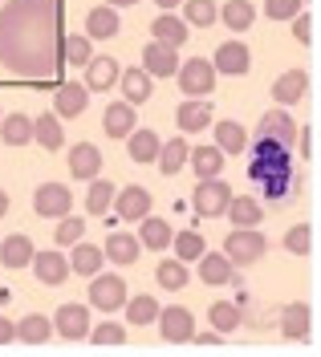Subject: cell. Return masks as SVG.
I'll list each match as a JSON object with an SVG mask.
<instances>
[{"mask_svg":"<svg viewBox=\"0 0 321 357\" xmlns=\"http://www.w3.org/2000/svg\"><path fill=\"white\" fill-rule=\"evenodd\" d=\"M309 333H313V309H309L305 301L285 305V312H281V337H289V341H305Z\"/></svg>","mask_w":321,"mask_h":357,"instance_id":"obj_15","label":"cell"},{"mask_svg":"<svg viewBox=\"0 0 321 357\" xmlns=\"http://www.w3.org/2000/svg\"><path fill=\"white\" fill-rule=\"evenodd\" d=\"M228 199H232V187L228 183H220V175H216V178H200V183H195L191 207H195L200 220H220L224 207H228Z\"/></svg>","mask_w":321,"mask_h":357,"instance_id":"obj_4","label":"cell"},{"mask_svg":"<svg viewBox=\"0 0 321 357\" xmlns=\"http://www.w3.org/2000/svg\"><path fill=\"white\" fill-rule=\"evenodd\" d=\"M90 106V89L82 86V82H66V86L53 93V110L57 118H82Z\"/></svg>","mask_w":321,"mask_h":357,"instance_id":"obj_17","label":"cell"},{"mask_svg":"<svg viewBox=\"0 0 321 357\" xmlns=\"http://www.w3.org/2000/svg\"><path fill=\"white\" fill-rule=\"evenodd\" d=\"M175 126L184 134H200L211 126V102L207 98H191V102H184L179 110H175Z\"/></svg>","mask_w":321,"mask_h":357,"instance_id":"obj_18","label":"cell"},{"mask_svg":"<svg viewBox=\"0 0 321 357\" xmlns=\"http://www.w3.org/2000/svg\"><path fill=\"white\" fill-rule=\"evenodd\" d=\"M171 248H175V252H179V260H200V256H204V236H200V231H195V227H187V231H179V236H171Z\"/></svg>","mask_w":321,"mask_h":357,"instance_id":"obj_44","label":"cell"},{"mask_svg":"<svg viewBox=\"0 0 321 357\" xmlns=\"http://www.w3.org/2000/svg\"><path fill=\"white\" fill-rule=\"evenodd\" d=\"M126 151H130V158L135 162H155V155H159V134L155 130H130L126 134Z\"/></svg>","mask_w":321,"mask_h":357,"instance_id":"obj_33","label":"cell"},{"mask_svg":"<svg viewBox=\"0 0 321 357\" xmlns=\"http://www.w3.org/2000/svg\"><path fill=\"white\" fill-rule=\"evenodd\" d=\"M297 155L305 158V162H313V155H318V130L313 126H305V130H297Z\"/></svg>","mask_w":321,"mask_h":357,"instance_id":"obj_52","label":"cell"},{"mask_svg":"<svg viewBox=\"0 0 321 357\" xmlns=\"http://www.w3.org/2000/svg\"><path fill=\"white\" fill-rule=\"evenodd\" d=\"M33 142L45 146V151H61L66 142V130H61V118H33Z\"/></svg>","mask_w":321,"mask_h":357,"instance_id":"obj_35","label":"cell"},{"mask_svg":"<svg viewBox=\"0 0 321 357\" xmlns=\"http://www.w3.org/2000/svg\"><path fill=\"white\" fill-rule=\"evenodd\" d=\"M118 29H122V21H118L114 4L90 8V17H86V37H90V41H110V37H118Z\"/></svg>","mask_w":321,"mask_h":357,"instance_id":"obj_19","label":"cell"},{"mask_svg":"<svg viewBox=\"0 0 321 357\" xmlns=\"http://www.w3.org/2000/svg\"><path fill=\"white\" fill-rule=\"evenodd\" d=\"M69 207H73V195H69V187H61V183H41L33 191V211L41 220H61V215H69Z\"/></svg>","mask_w":321,"mask_h":357,"instance_id":"obj_8","label":"cell"},{"mask_svg":"<svg viewBox=\"0 0 321 357\" xmlns=\"http://www.w3.org/2000/svg\"><path fill=\"white\" fill-rule=\"evenodd\" d=\"M200 280L204 284H232L236 280V268L224 252H204L200 256Z\"/></svg>","mask_w":321,"mask_h":357,"instance_id":"obj_27","label":"cell"},{"mask_svg":"<svg viewBox=\"0 0 321 357\" xmlns=\"http://www.w3.org/2000/svg\"><path fill=\"white\" fill-rule=\"evenodd\" d=\"M253 138H273V142H281V146H289V151H293L297 122H293L285 110H269L260 122H256V134H253Z\"/></svg>","mask_w":321,"mask_h":357,"instance_id":"obj_13","label":"cell"},{"mask_svg":"<svg viewBox=\"0 0 321 357\" xmlns=\"http://www.w3.org/2000/svg\"><path fill=\"white\" fill-rule=\"evenodd\" d=\"M126 321L130 325H151L155 317H159V301L155 296H126Z\"/></svg>","mask_w":321,"mask_h":357,"instance_id":"obj_42","label":"cell"},{"mask_svg":"<svg viewBox=\"0 0 321 357\" xmlns=\"http://www.w3.org/2000/svg\"><path fill=\"white\" fill-rule=\"evenodd\" d=\"M82 69H86V89H90V93H106V89H114L118 73H122V66H118L110 53H94Z\"/></svg>","mask_w":321,"mask_h":357,"instance_id":"obj_9","label":"cell"},{"mask_svg":"<svg viewBox=\"0 0 321 357\" xmlns=\"http://www.w3.org/2000/svg\"><path fill=\"white\" fill-rule=\"evenodd\" d=\"M159 8H175V4H184V0H155Z\"/></svg>","mask_w":321,"mask_h":357,"instance_id":"obj_56","label":"cell"},{"mask_svg":"<svg viewBox=\"0 0 321 357\" xmlns=\"http://www.w3.org/2000/svg\"><path fill=\"white\" fill-rule=\"evenodd\" d=\"M207 317H211V329H216V333H232V329H240V309H236L232 301H216Z\"/></svg>","mask_w":321,"mask_h":357,"instance_id":"obj_47","label":"cell"},{"mask_svg":"<svg viewBox=\"0 0 321 357\" xmlns=\"http://www.w3.org/2000/svg\"><path fill=\"white\" fill-rule=\"evenodd\" d=\"M171 223L159 220V215H142L138 220V244L147 248V252H163V248H171Z\"/></svg>","mask_w":321,"mask_h":357,"instance_id":"obj_23","label":"cell"},{"mask_svg":"<svg viewBox=\"0 0 321 357\" xmlns=\"http://www.w3.org/2000/svg\"><path fill=\"white\" fill-rule=\"evenodd\" d=\"M69 175L73 178H98L102 175V151L94 142H77L69 151Z\"/></svg>","mask_w":321,"mask_h":357,"instance_id":"obj_20","label":"cell"},{"mask_svg":"<svg viewBox=\"0 0 321 357\" xmlns=\"http://www.w3.org/2000/svg\"><path fill=\"white\" fill-rule=\"evenodd\" d=\"M313 244H318V236H313V227H309V223H297V227H289V231H285V248H289L293 256H309Z\"/></svg>","mask_w":321,"mask_h":357,"instance_id":"obj_48","label":"cell"},{"mask_svg":"<svg viewBox=\"0 0 321 357\" xmlns=\"http://www.w3.org/2000/svg\"><path fill=\"white\" fill-rule=\"evenodd\" d=\"M191 341H195L200 349H211V354L224 349V333H216V329H211V333H191Z\"/></svg>","mask_w":321,"mask_h":357,"instance_id":"obj_53","label":"cell"},{"mask_svg":"<svg viewBox=\"0 0 321 357\" xmlns=\"http://www.w3.org/2000/svg\"><path fill=\"white\" fill-rule=\"evenodd\" d=\"M244 155H248V178L253 183H264V178H273V175H289L293 171L289 146H281L273 138H248Z\"/></svg>","mask_w":321,"mask_h":357,"instance_id":"obj_2","label":"cell"},{"mask_svg":"<svg viewBox=\"0 0 321 357\" xmlns=\"http://www.w3.org/2000/svg\"><path fill=\"white\" fill-rule=\"evenodd\" d=\"M106 4H114V8H126V4H138V0H106Z\"/></svg>","mask_w":321,"mask_h":357,"instance_id":"obj_57","label":"cell"},{"mask_svg":"<svg viewBox=\"0 0 321 357\" xmlns=\"http://www.w3.org/2000/svg\"><path fill=\"white\" fill-rule=\"evenodd\" d=\"M33 252H37V248H33V240L13 231L8 240H0V264L8 268V272H17V268H24L29 260H33Z\"/></svg>","mask_w":321,"mask_h":357,"instance_id":"obj_30","label":"cell"},{"mask_svg":"<svg viewBox=\"0 0 321 357\" xmlns=\"http://www.w3.org/2000/svg\"><path fill=\"white\" fill-rule=\"evenodd\" d=\"M224 151L220 146H191L187 151V162H191V171H195V178H216L220 171H224Z\"/></svg>","mask_w":321,"mask_h":357,"instance_id":"obj_28","label":"cell"},{"mask_svg":"<svg viewBox=\"0 0 321 357\" xmlns=\"http://www.w3.org/2000/svg\"><path fill=\"white\" fill-rule=\"evenodd\" d=\"M175 73H179V89H184L187 98H207V93L216 89V69H211V61H204V57L184 61Z\"/></svg>","mask_w":321,"mask_h":357,"instance_id":"obj_7","label":"cell"},{"mask_svg":"<svg viewBox=\"0 0 321 357\" xmlns=\"http://www.w3.org/2000/svg\"><path fill=\"white\" fill-rule=\"evenodd\" d=\"M187 146L184 138H171V142H159V155H155V162H159L163 175H179V167L187 162Z\"/></svg>","mask_w":321,"mask_h":357,"instance_id":"obj_37","label":"cell"},{"mask_svg":"<svg viewBox=\"0 0 321 357\" xmlns=\"http://www.w3.org/2000/svg\"><path fill=\"white\" fill-rule=\"evenodd\" d=\"M216 146H220L224 155H244L248 134H244L240 122H216Z\"/></svg>","mask_w":321,"mask_h":357,"instance_id":"obj_38","label":"cell"},{"mask_svg":"<svg viewBox=\"0 0 321 357\" xmlns=\"http://www.w3.org/2000/svg\"><path fill=\"white\" fill-rule=\"evenodd\" d=\"M33 272H37V280L41 284H49V289H57V284H66L69 276V260L61 256V252H53V248H41V252H33Z\"/></svg>","mask_w":321,"mask_h":357,"instance_id":"obj_11","label":"cell"},{"mask_svg":"<svg viewBox=\"0 0 321 357\" xmlns=\"http://www.w3.org/2000/svg\"><path fill=\"white\" fill-rule=\"evenodd\" d=\"M184 21L195 29H211L220 21V4L216 0H184Z\"/></svg>","mask_w":321,"mask_h":357,"instance_id":"obj_39","label":"cell"},{"mask_svg":"<svg viewBox=\"0 0 321 357\" xmlns=\"http://www.w3.org/2000/svg\"><path fill=\"white\" fill-rule=\"evenodd\" d=\"M305 86H309V73H305V69H289V73H281V77L273 82L276 106H293V102H301V98H305Z\"/></svg>","mask_w":321,"mask_h":357,"instance_id":"obj_26","label":"cell"},{"mask_svg":"<svg viewBox=\"0 0 321 357\" xmlns=\"http://www.w3.org/2000/svg\"><path fill=\"white\" fill-rule=\"evenodd\" d=\"M126 280L122 276H114V272H94L90 276V305L102 312H118L122 305H126Z\"/></svg>","mask_w":321,"mask_h":357,"instance_id":"obj_5","label":"cell"},{"mask_svg":"<svg viewBox=\"0 0 321 357\" xmlns=\"http://www.w3.org/2000/svg\"><path fill=\"white\" fill-rule=\"evenodd\" d=\"M53 333L66 337V341H82L90 333V309L86 305H61L53 317Z\"/></svg>","mask_w":321,"mask_h":357,"instance_id":"obj_12","label":"cell"},{"mask_svg":"<svg viewBox=\"0 0 321 357\" xmlns=\"http://www.w3.org/2000/svg\"><path fill=\"white\" fill-rule=\"evenodd\" d=\"M73 252H69V272H77V276H94V272H102V264H106V256H102V248L86 244V236L77 240V244H69Z\"/></svg>","mask_w":321,"mask_h":357,"instance_id":"obj_24","label":"cell"},{"mask_svg":"<svg viewBox=\"0 0 321 357\" xmlns=\"http://www.w3.org/2000/svg\"><path fill=\"white\" fill-rule=\"evenodd\" d=\"M4 215H8V195L0 191V220H4Z\"/></svg>","mask_w":321,"mask_h":357,"instance_id":"obj_55","label":"cell"},{"mask_svg":"<svg viewBox=\"0 0 321 357\" xmlns=\"http://www.w3.org/2000/svg\"><path fill=\"white\" fill-rule=\"evenodd\" d=\"M293 37H297L301 45H313V37H318L313 13H297V17H293Z\"/></svg>","mask_w":321,"mask_h":357,"instance_id":"obj_51","label":"cell"},{"mask_svg":"<svg viewBox=\"0 0 321 357\" xmlns=\"http://www.w3.org/2000/svg\"><path fill=\"white\" fill-rule=\"evenodd\" d=\"M49 333H53V321L41 317V312H29V317L17 321V341H24V345H45Z\"/></svg>","mask_w":321,"mask_h":357,"instance_id":"obj_31","label":"cell"},{"mask_svg":"<svg viewBox=\"0 0 321 357\" xmlns=\"http://www.w3.org/2000/svg\"><path fill=\"white\" fill-rule=\"evenodd\" d=\"M110 203H114V220H135V223L142 215H151V207H155L147 187H122Z\"/></svg>","mask_w":321,"mask_h":357,"instance_id":"obj_10","label":"cell"},{"mask_svg":"<svg viewBox=\"0 0 321 357\" xmlns=\"http://www.w3.org/2000/svg\"><path fill=\"white\" fill-rule=\"evenodd\" d=\"M155 280H159L163 289H171V292H179L191 280V272H187L184 260H163L159 268H155Z\"/></svg>","mask_w":321,"mask_h":357,"instance_id":"obj_43","label":"cell"},{"mask_svg":"<svg viewBox=\"0 0 321 357\" xmlns=\"http://www.w3.org/2000/svg\"><path fill=\"white\" fill-rule=\"evenodd\" d=\"M86 337L94 341V349H122V345H126V329H122L118 321H106V325H98V329L90 325Z\"/></svg>","mask_w":321,"mask_h":357,"instance_id":"obj_41","label":"cell"},{"mask_svg":"<svg viewBox=\"0 0 321 357\" xmlns=\"http://www.w3.org/2000/svg\"><path fill=\"white\" fill-rule=\"evenodd\" d=\"M0 138L8 142V146H24V142H33V118H24V114H0Z\"/></svg>","mask_w":321,"mask_h":357,"instance_id":"obj_34","label":"cell"},{"mask_svg":"<svg viewBox=\"0 0 321 357\" xmlns=\"http://www.w3.org/2000/svg\"><path fill=\"white\" fill-rule=\"evenodd\" d=\"M13 341H17V321L0 317V345H13Z\"/></svg>","mask_w":321,"mask_h":357,"instance_id":"obj_54","label":"cell"},{"mask_svg":"<svg viewBox=\"0 0 321 357\" xmlns=\"http://www.w3.org/2000/svg\"><path fill=\"white\" fill-rule=\"evenodd\" d=\"M138 252H142V244H138V236H130V231H110V240L102 244V256L110 264H135Z\"/></svg>","mask_w":321,"mask_h":357,"instance_id":"obj_25","label":"cell"},{"mask_svg":"<svg viewBox=\"0 0 321 357\" xmlns=\"http://www.w3.org/2000/svg\"><path fill=\"white\" fill-rule=\"evenodd\" d=\"M102 126H106V134H110V138H126V134L138 126L135 106H130V102H110V106H106V114H102Z\"/></svg>","mask_w":321,"mask_h":357,"instance_id":"obj_29","label":"cell"},{"mask_svg":"<svg viewBox=\"0 0 321 357\" xmlns=\"http://www.w3.org/2000/svg\"><path fill=\"white\" fill-rule=\"evenodd\" d=\"M187 33H191V24L179 21V17H171V13H163V17L151 21V41H163V45H171V49H184Z\"/></svg>","mask_w":321,"mask_h":357,"instance_id":"obj_22","label":"cell"},{"mask_svg":"<svg viewBox=\"0 0 321 357\" xmlns=\"http://www.w3.org/2000/svg\"><path fill=\"white\" fill-rule=\"evenodd\" d=\"M248 66H253V57H248V49L240 41H224L216 49V57H211V69L224 73V77H240V73H248Z\"/></svg>","mask_w":321,"mask_h":357,"instance_id":"obj_14","label":"cell"},{"mask_svg":"<svg viewBox=\"0 0 321 357\" xmlns=\"http://www.w3.org/2000/svg\"><path fill=\"white\" fill-rule=\"evenodd\" d=\"M61 4L4 0L0 8V66L17 77L45 82L61 66Z\"/></svg>","mask_w":321,"mask_h":357,"instance_id":"obj_1","label":"cell"},{"mask_svg":"<svg viewBox=\"0 0 321 357\" xmlns=\"http://www.w3.org/2000/svg\"><path fill=\"white\" fill-rule=\"evenodd\" d=\"M94 57V45H90V37H61V61L66 66H86Z\"/></svg>","mask_w":321,"mask_h":357,"instance_id":"obj_45","label":"cell"},{"mask_svg":"<svg viewBox=\"0 0 321 357\" xmlns=\"http://www.w3.org/2000/svg\"><path fill=\"white\" fill-rule=\"evenodd\" d=\"M260 195L269 203H289L293 195H297V175L289 171V175H273V178H264L260 183Z\"/></svg>","mask_w":321,"mask_h":357,"instance_id":"obj_40","label":"cell"},{"mask_svg":"<svg viewBox=\"0 0 321 357\" xmlns=\"http://www.w3.org/2000/svg\"><path fill=\"white\" fill-rule=\"evenodd\" d=\"M159 333L167 345H187L191 333H195V312L184 309V305H171V309H159Z\"/></svg>","mask_w":321,"mask_h":357,"instance_id":"obj_6","label":"cell"},{"mask_svg":"<svg viewBox=\"0 0 321 357\" xmlns=\"http://www.w3.org/2000/svg\"><path fill=\"white\" fill-rule=\"evenodd\" d=\"M220 21L228 24L232 33H244V29L256 21V8L248 0H224V4H220Z\"/></svg>","mask_w":321,"mask_h":357,"instance_id":"obj_36","label":"cell"},{"mask_svg":"<svg viewBox=\"0 0 321 357\" xmlns=\"http://www.w3.org/2000/svg\"><path fill=\"white\" fill-rule=\"evenodd\" d=\"M118 86H122V98L130 102V106H138V102H147L151 93H155V77L147 73V69H122L118 73Z\"/></svg>","mask_w":321,"mask_h":357,"instance_id":"obj_21","label":"cell"},{"mask_svg":"<svg viewBox=\"0 0 321 357\" xmlns=\"http://www.w3.org/2000/svg\"><path fill=\"white\" fill-rule=\"evenodd\" d=\"M264 248H269V240L256 227H236L228 240H224V256L232 260V268H253L264 256Z\"/></svg>","mask_w":321,"mask_h":357,"instance_id":"obj_3","label":"cell"},{"mask_svg":"<svg viewBox=\"0 0 321 357\" xmlns=\"http://www.w3.org/2000/svg\"><path fill=\"white\" fill-rule=\"evenodd\" d=\"M142 69L151 77H171L179 69V49H171V45H163V41H151L142 49Z\"/></svg>","mask_w":321,"mask_h":357,"instance_id":"obj_16","label":"cell"},{"mask_svg":"<svg viewBox=\"0 0 321 357\" xmlns=\"http://www.w3.org/2000/svg\"><path fill=\"white\" fill-rule=\"evenodd\" d=\"M82 236H86V220H82V215H61V220H57V244L61 248L77 244Z\"/></svg>","mask_w":321,"mask_h":357,"instance_id":"obj_49","label":"cell"},{"mask_svg":"<svg viewBox=\"0 0 321 357\" xmlns=\"http://www.w3.org/2000/svg\"><path fill=\"white\" fill-rule=\"evenodd\" d=\"M224 215H228L236 227H256V223L264 220V211H260V199H248V195H232L228 207H224Z\"/></svg>","mask_w":321,"mask_h":357,"instance_id":"obj_32","label":"cell"},{"mask_svg":"<svg viewBox=\"0 0 321 357\" xmlns=\"http://www.w3.org/2000/svg\"><path fill=\"white\" fill-rule=\"evenodd\" d=\"M264 13L269 21H293L301 13V0H264Z\"/></svg>","mask_w":321,"mask_h":357,"instance_id":"obj_50","label":"cell"},{"mask_svg":"<svg viewBox=\"0 0 321 357\" xmlns=\"http://www.w3.org/2000/svg\"><path fill=\"white\" fill-rule=\"evenodd\" d=\"M114 199V183L106 178H90V195H86V211L90 215H106V207Z\"/></svg>","mask_w":321,"mask_h":357,"instance_id":"obj_46","label":"cell"}]
</instances>
